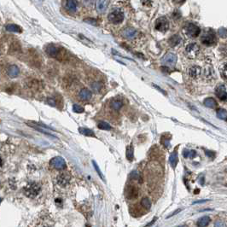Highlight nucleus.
<instances>
[{
	"label": "nucleus",
	"instance_id": "nucleus-1",
	"mask_svg": "<svg viewBox=\"0 0 227 227\" xmlns=\"http://www.w3.org/2000/svg\"><path fill=\"white\" fill-rule=\"evenodd\" d=\"M40 191H41V188H40L39 185H38L37 183H34V182H31L29 184H27L23 189L25 196H27L29 198H34L37 197L39 194Z\"/></svg>",
	"mask_w": 227,
	"mask_h": 227
},
{
	"label": "nucleus",
	"instance_id": "nucleus-2",
	"mask_svg": "<svg viewBox=\"0 0 227 227\" xmlns=\"http://www.w3.org/2000/svg\"><path fill=\"white\" fill-rule=\"evenodd\" d=\"M202 43L204 44L205 45H214L216 41V37H215L214 32L213 30L208 29L206 30L204 32L203 35H202Z\"/></svg>",
	"mask_w": 227,
	"mask_h": 227
},
{
	"label": "nucleus",
	"instance_id": "nucleus-3",
	"mask_svg": "<svg viewBox=\"0 0 227 227\" xmlns=\"http://www.w3.org/2000/svg\"><path fill=\"white\" fill-rule=\"evenodd\" d=\"M185 52H186V55L189 58L194 59V58L197 57L199 52H200V47L197 45V44H190L186 46Z\"/></svg>",
	"mask_w": 227,
	"mask_h": 227
},
{
	"label": "nucleus",
	"instance_id": "nucleus-4",
	"mask_svg": "<svg viewBox=\"0 0 227 227\" xmlns=\"http://www.w3.org/2000/svg\"><path fill=\"white\" fill-rule=\"evenodd\" d=\"M50 166H51L53 168L57 169V170H62L66 167V162L62 157L56 156V157H54L50 160Z\"/></svg>",
	"mask_w": 227,
	"mask_h": 227
},
{
	"label": "nucleus",
	"instance_id": "nucleus-5",
	"mask_svg": "<svg viewBox=\"0 0 227 227\" xmlns=\"http://www.w3.org/2000/svg\"><path fill=\"white\" fill-rule=\"evenodd\" d=\"M108 18L110 22H112L114 24H119L123 22L124 14L122 12L119 11V10H114V11H112L108 15Z\"/></svg>",
	"mask_w": 227,
	"mask_h": 227
},
{
	"label": "nucleus",
	"instance_id": "nucleus-6",
	"mask_svg": "<svg viewBox=\"0 0 227 227\" xmlns=\"http://www.w3.org/2000/svg\"><path fill=\"white\" fill-rule=\"evenodd\" d=\"M161 61H162V63L164 65L173 68L177 62V56L173 53H167V55H165L163 56Z\"/></svg>",
	"mask_w": 227,
	"mask_h": 227
},
{
	"label": "nucleus",
	"instance_id": "nucleus-7",
	"mask_svg": "<svg viewBox=\"0 0 227 227\" xmlns=\"http://www.w3.org/2000/svg\"><path fill=\"white\" fill-rule=\"evenodd\" d=\"M169 27V23L167 22V18L166 17H160L159 19H157L156 22H155V28L156 30L160 31L161 33H165L167 32Z\"/></svg>",
	"mask_w": 227,
	"mask_h": 227
},
{
	"label": "nucleus",
	"instance_id": "nucleus-8",
	"mask_svg": "<svg viewBox=\"0 0 227 227\" xmlns=\"http://www.w3.org/2000/svg\"><path fill=\"white\" fill-rule=\"evenodd\" d=\"M186 32L191 37H197L201 33V29L199 28V27H197V25H195V24L193 23H190L187 25Z\"/></svg>",
	"mask_w": 227,
	"mask_h": 227
},
{
	"label": "nucleus",
	"instance_id": "nucleus-9",
	"mask_svg": "<svg viewBox=\"0 0 227 227\" xmlns=\"http://www.w3.org/2000/svg\"><path fill=\"white\" fill-rule=\"evenodd\" d=\"M70 176L67 173H60L59 175L57 176L56 178V180H57V184L62 186V187H64L66 185H68L70 182Z\"/></svg>",
	"mask_w": 227,
	"mask_h": 227
},
{
	"label": "nucleus",
	"instance_id": "nucleus-10",
	"mask_svg": "<svg viewBox=\"0 0 227 227\" xmlns=\"http://www.w3.org/2000/svg\"><path fill=\"white\" fill-rule=\"evenodd\" d=\"M216 95L217 96L222 100V101H226L227 97L226 94V86L225 85H219L217 88H216Z\"/></svg>",
	"mask_w": 227,
	"mask_h": 227
},
{
	"label": "nucleus",
	"instance_id": "nucleus-11",
	"mask_svg": "<svg viewBox=\"0 0 227 227\" xmlns=\"http://www.w3.org/2000/svg\"><path fill=\"white\" fill-rule=\"evenodd\" d=\"M188 73H189V76L192 78L193 79H197L202 74V68L198 66H193L189 69Z\"/></svg>",
	"mask_w": 227,
	"mask_h": 227
},
{
	"label": "nucleus",
	"instance_id": "nucleus-12",
	"mask_svg": "<svg viewBox=\"0 0 227 227\" xmlns=\"http://www.w3.org/2000/svg\"><path fill=\"white\" fill-rule=\"evenodd\" d=\"M138 196V190L136 186L131 185L130 187L127 188L126 191V197H128L129 199H134Z\"/></svg>",
	"mask_w": 227,
	"mask_h": 227
},
{
	"label": "nucleus",
	"instance_id": "nucleus-13",
	"mask_svg": "<svg viewBox=\"0 0 227 227\" xmlns=\"http://www.w3.org/2000/svg\"><path fill=\"white\" fill-rule=\"evenodd\" d=\"M66 9L70 12H75L77 10L78 2L76 0H66Z\"/></svg>",
	"mask_w": 227,
	"mask_h": 227
},
{
	"label": "nucleus",
	"instance_id": "nucleus-14",
	"mask_svg": "<svg viewBox=\"0 0 227 227\" xmlns=\"http://www.w3.org/2000/svg\"><path fill=\"white\" fill-rule=\"evenodd\" d=\"M7 73H8V75L10 78H16L19 75V73H20V69H19V68H18L17 66L11 65L8 68Z\"/></svg>",
	"mask_w": 227,
	"mask_h": 227
},
{
	"label": "nucleus",
	"instance_id": "nucleus-15",
	"mask_svg": "<svg viewBox=\"0 0 227 227\" xmlns=\"http://www.w3.org/2000/svg\"><path fill=\"white\" fill-rule=\"evenodd\" d=\"M123 36L126 38V39H132L137 34V32L134 28L132 27H127L125 28L124 31H123Z\"/></svg>",
	"mask_w": 227,
	"mask_h": 227
},
{
	"label": "nucleus",
	"instance_id": "nucleus-16",
	"mask_svg": "<svg viewBox=\"0 0 227 227\" xmlns=\"http://www.w3.org/2000/svg\"><path fill=\"white\" fill-rule=\"evenodd\" d=\"M79 98L82 101H88V100H90L91 98V92L88 89L84 88V89L80 91V92L79 94Z\"/></svg>",
	"mask_w": 227,
	"mask_h": 227
},
{
	"label": "nucleus",
	"instance_id": "nucleus-17",
	"mask_svg": "<svg viewBox=\"0 0 227 227\" xmlns=\"http://www.w3.org/2000/svg\"><path fill=\"white\" fill-rule=\"evenodd\" d=\"M46 53L52 57H56L58 54V48L54 45H50L46 48Z\"/></svg>",
	"mask_w": 227,
	"mask_h": 227
},
{
	"label": "nucleus",
	"instance_id": "nucleus-18",
	"mask_svg": "<svg viewBox=\"0 0 227 227\" xmlns=\"http://www.w3.org/2000/svg\"><path fill=\"white\" fill-rule=\"evenodd\" d=\"M6 30L8 32H10V33H20L22 32V29L20 26H18L16 24H9L5 27Z\"/></svg>",
	"mask_w": 227,
	"mask_h": 227
},
{
	"label": "nucleus",
	"instance_id": "nucleus-19",
	"mask_svg": "<svg viewBox=\"0 0 227 227\" xmlns=\"http://www.w3.org/2000/svg\"><path fill=\"white\" fill-rule=\"evenodd\" d=\"M210 223V218L208 216H203L197 221V227H207Z\"/></svg>",
	"mask_w": 227,
	"mask_h": 227
},
{
	"label": "nucleus",
	"instance_id": "nucleus-20",
	"mask_svg": "<svg viewBox=\"0 0 227 227\" xmlns=\"http://www.w3.org/2000/svg\"><path fill=\"white\" fill-rule=\"evenodd\" d=\"M169 161H170V163L172 165V167L173 168H175L177 164H178V161H179V157H178V152L176 150H174L173 153L170 155V158H169Z\"/></svg>",
	"mask_w": 227,
	"mask_h": 227
},
{
	"label": "nucleus",
	"instance_id": "nucleus-21",
	"mask_svg": "<svg viewBox=\"0 0 227 227\" xmlns=\"http://www.w3.org/2000/svg\"><path fill=\"white\" fill-rule=\"evenodd\" d=\"M204 105L206 107L210 108H215L217 107V102L215 101L214 98L208 97V98H206L204 100Z\"/></svg>",
	"mask_w": 227,
	"mask_h": 227
},
{
	"label": "nucleus",
	"instance_id": "nucleus-22",
	"mask_svg": "<svg viewBox=\"0 0 227 227\" xmlns=\"http://www.w3.org/2000/svg\"><path fill=\"white\" fill-rule=\"evenodd\" d=\"M79 131L82 135L87 136V137H95L94 131H92V130H90V129H88V128H83V127H80V128H79Z\"/></svg>",
	"mask_w": 227,
	"mask_h": 227
},
{
	"label": "nucleus",
	"instance_id": "nucleus-23",
	"mask_svg": "<svg viewBox=\"0 0 227 227\" xmlns=\"http://www.w3.org/2000/svg\"><path fill=\"white\" fill-rule=\"evenodd\" d=\"M122 106H123V102L119 99H114L111 102V107L114 110H119Z\"/></svg>",
	"mask_w": 227,
	"mask_h": 227
},
{
	"label": "nucleus",
	"instance_id": "nucleus-24",
	"mask_svg": "<svg viewBox=\"0 0 227 227\" xmlns=\"http://www.w3.org/2000/svg\"><path fill=\"white\" fill-rule=\"evenodd\" d=\"M180 40H181V39H180V37L178 35H174L173 37H171L170 39H169V44H170V45L171 46H176V45H178L179 43H180Z\"/></svg>",
	"mask_w": 227,
	"mask_h": 227
},
{
	"label": "nucleus",
	"instance_id": "nucleus-25",
	"mask_svg": "<svg viewBox=\"0 0 227 227\" xmlns=\"http://www.w3.org/2000/svg\"><path fill=\"white\" fill-rule=\"evenodd\" d=\"M133 151H134V149H133V146L131 144L126 148L125 155H126V158H127L128 161H131L133 160Z\"/></svg>",
	"mask_w": 227,
	"mask_h": 227
},
{
	"label": "nucleus",
	"instance_id": "nucleus-26",
	"mask_svg": "<svg viewBox=\"0 0 227 227\" xmlns=\"http://www.w3.org/2000/svg\"><path fill=\"white\" fill-rule=\"evenodd\" d=\"M97 127L99 129H102V130H106V131H109L112 129L111 125H109L108 123L105 122V121H99L97 123Z\"/></svg>",
	"mask_w": 227,
	"mask_h": 227
},
{
	"label": "nucleus",
	"instance_id": "nucleus-27",
	"mask_svg": "<svg viewBox=\"0 0 227 227\" xmlns=\"http://www.w3.org/2000/svg\"><path fill=\"white\" fill-rule=\"evenodd\" d=\"M217 116L218 118H220L221 119H224V120H226L227 119V112L226 109H223V108H220L217 111Z\"/></svg>",
	"mask_w": 227,
	"mask_h": 227
},
{
	"label": "nucleus",
	"instance_id": "nucleus-28",
	"mask_svg": "<svg viewBox=\"0 0 227 227\" xmlns=\"http://www.w3.org/2000/svg\"><path fill=\"white\" fill-rule=\"evenodd\" d=\"M92 164H93V167H94V168L96 169V173H97V174H98V176L101 178L103 182H105V178H104L103 174H102V171L100 170V168H99V167H98V165L96 163L95 161H92Z\"/></svg>",
	"mask_w": 227,
	"mask_h": 227
},
{
	"label": "nucleus",
	"instance_id": "nucleus-29",
	"mask_svg": "<svg viewBox=\"0 0 227 227\" xmlns=\"http://www.w3.org/2000/svg\"><path fill=\"white\" fill-rule=\"evenodd\" d=\"M91 88H92V90H93L95 92H98V91L102 88V85L100 82L95 81L94 83L91 84Z\"/></svg>",
	"mask_w": 227,
	"mask_h": 227
},
{
	"label": "nucleus",
	"instance_id": "nucleus-30",
	"mask_svg": "<svg viewBox=\"0 0 227 227\" xmlns=\"http://www.w3.org/2000/svg\"><path fill=\"white\" fill-rule=\"evenodd\" d=\"M106 8V0H99L97 2V10L99 11H103Z\"/></svg>",
	"mask_w": 227,
	"mask_h": 227
},
{
	"label": "nucleus",
	"instance_id": "nucleus-31",
	"mask_svg": "<svg viewBox=\"0 0 227 227\" xmlns=\"http://www.w3.org/2000/svg\"><path fill=\"white\" fill-rule=\"evenodd\" d=\"M141 205L146 209H150V208H151V203H150V201L148 198H143V200L141 201Z\"/></svg>",
	"mask_w": 227,
	"mask_h": 227
},
{
	"label": "nucleus",
	"instance_id": "nucleus-32",
	"mask_svg": "<svg viewBox=\"0 0 227 227\" xmlns=\"http://www.w3.org/2000/svg\"><path fill=\"white\" fill-rule=\"evenodd\" d=\"M220 73L221 74H222V76L223 78L225 79H226V76H227V71H226V64L225 63L223 66H221L220 67Z\"/></svg>",
	"mask_w": 227,
	"mask_h": 227
},
{
	"label": "nucleus",
	"instance_id": "nucleus-33",
	"mask_svg": "<svg viewBox=\"0 0 227 227\" xmlns=\"http://www.w3.org/2000/svg\"><path fill=\"white\" fill-rule=\"evenodd\" d=\"M73 112H75V113H83L84 112V108L81 106H79V105H78V104H74L73 106Z\"/></svg>",
	"mask_w": 227,
	"mask_h": 227
},
{
	"label": "nucleus",
	"instance_id": "nucleus-34",
	"mask_svg": "<svg viewBox=\"0 0 227 227\" xmlns=\"http://www.w3.org/2000/svg\"><path fill=\"white\" fill-rule=\"evenodd\" d=\"M219 32H220V35L221 36V37H226V28H224V27H222L221 29L219 30Z\"/></svg>",
	"mask_w": 227,
	"mask_h": 227
},
{
	"label": "nucleus",
	"instance_id": "nucleus-35",
	"mask_svg": "<svg viewBox=\"0 0 227 227\" xmlns=\"http://www.w3.org/2000/svg\"><path fill=\"white\" fill-rule=\"evenodd\" d=\"M131 176L132 179H138V180H139V174L137 173V172H133V173H131Z\"/></svg>",
	"mask_w": 227,
	"mask_h": 227
},
{
	"label": "nucleus",
	"instance_id": "nucleus-36",
	"mask_svg": "<svg viewBox=\"0 0 227 227\" xmlns=\"http://www.w3.org/2000/svg\"><path fill=\"white\" fill-rule=\"evenodd\" d=\"M206 155L209 156L210 158H213L214 156V152H213V151H206Z\"/></svg>",
	"mask_w": 227,
	"mask_h": 227
},
{
	"label": "nucleus",
	"instance_id": "nucleus-37",
	"mask_svg": "<svg viewBox=\"0 0 227 227\" xmlns=\"http://www.w3.org/2000/svg\"><path fill=\"white\" fill-rule=\"evenodd\" d=\"M189 153H190V150H188V149H185V150H184V152H183V155H184V157H185V158H189Z\"/></svg>",
	"mask_w": 227,
	"mask_h": 227
},
{
	"label": "nucleus",
	"instance_id": "nucleus-38",
	"mask_svg": "<svg viewBox=\"0 0 227 227\" xmlns=\"http://www.w3.org/2000/svg\"><path fill=\"white\" fill-rule=\"evenodd\" d=\"M196 155V151L195 150H190L189 153V158H194V156Z\"/></svg>",
	"mask_w": 227,
	"mask_h": 227
},
{
	"label": "nucleus",
	"instance_id": "nucleus-39",
	"mask_svg": "<svg viewBox=\"0 0 227 227\" xmlns=\"http://www.w3.org/2000/svg\"><path fill=\"white\" fill-rule=\"evenodd\" d=\"M215 227H224V225L221 221H217L215 223Z\"/></svg>",
	"mask_w": 227,
	"mask_h": 227
},
{
	"label": "nucleus",
	"instance_id": "nucleus-40",
	"mask_svg": "<svg viewBox=\"0 0 227 227\" xmlns=\"http://www.w3.org/2000/svg\"><path fill=\"white\" fill-rule=\"evenodd\" d=\"M157 220V218H156V217H155V218H154V220H153L151 221V222H149V224H148V225H147V226H144V227H149V226H152V225H153V224H154V223H155V220Z\"/></svg>",
	"mask_w": 227,
	"mask_h": 227
},
{
	"label": "nucleus",
	"instance_id": "nucleus-41",
	"mask_svg": "<svg viewBox=\"0 0 227 227\" xmlns=\"http://www.w3.org/2000/svg\"><path fill=\"white\" fill-rule=\"evenodd\" d=\"M179 212H181V209H177V210H176L175 212H173V214H172L169 215V216H168L167 218H170V217H172V216H173V215L177 214H178V213H179Z\"/></svg>",
	"mask_w": 227,
	"mask_h": 227
},
{
	"label": "nucleus",
	"instance_id": "nucleus-42",
	"mask_svg": "<svg viewBox=\"0 0 227 227\" xmlns=\"http://www.w3.org/2000/svg\"><path fill=\"white\" fill-rule=\"evenodd\" d=\"M48 102L50 104V105H52V106H55L56 105V102L54 101L53 99H48Z\"/></svg>",
	"mask_w": 227,
	"mask_h": 227
},
{
	"label": "nucleus",
	"instance_id": "nucleus-43",
	"mask_svg": "<svg viewBox=\"0 0 227 227\" xmlns=\"http://www.w3.org/2000/svg\"><path fill=\"white\" fill-rule=\"evenodd\" d=\"M154 85V86H155V88H156V89H157V90H159V91H161V92H162V93H163V94H165V95H166V92H165V91H163V90H161V88H160V87H159V86H157V85Z\"/></svg>",
	"mask_w": 227,
	"mask_h": 227
},
{
	"label": "nucleus",
	"instance_id": "nucleus-44",
	"mask_svg": "<svg viewBox=\"0 0 227 227\" xmlns=\"http://www.w3.org/2000/svg\"><path fill=\"white\" fill-rule=\"evenodd\" d=\"M86 22H89V23H91V24H94V25H96V22H94V21H89L88 19H86V20H85Z\"/></svg>",
	"mask_w": 227,
	"mask_h": 227
},
{
	"label": "nucleus",
	"instance_id": "nucleus-45",
	"mask_svg": "<svg viewBox=\"0 0 227 227\" xmlns=\"http://www.w3.org/2000/svg\"><path fill=\"white\" fill-rule=\"evenodd\" d=\"M176 3H178V4H182V3H184L185 0H174Z\"/></svg>",
	"mask_w": 227,
	"mask_h": 227
},
{
	"label": "nucleus",
	"instance_id": "nucleus-46",
	"mask_svg": "<svg viewBox=\"0 0 227 227\" xmlns=\"http://www.w3.org/2000/svg\"><path fill=\"white\" fill-rule=\"evenodd\" d=\"M205 202H207V200H203V201H198V202H195V204L196 203H205Z\"/></svg>",
	"mask_w": 227,
	"mask_h": 227
},
{
	"label": "nucleus",
	"instance_id": "nucleus-47",
	"mask_svg": "<svg viewBox=\"0 0 227 227\" xmlns=\"http://www.w3.org/2000/svg\"><path fill=\"white\" fill-rule=\"evenodd\" d=\"M3 165V160H2V158H1V156H0V167Z\"/></svg>",
	"mask_w": 227,
	"mask_h": 227
},
{
	"label": "nucleus",
	"instance_id": "nucleus-48",
	"mask_svg": "<svg viewBox=\"0 0 227 227\" xmlns=\"http://www.w3.org/2000/svg\"><path fill=\"white\" fill-rule=\"evenodd\" d=\"M178 227H185V226H178Z\"/></svg>",
	"mask_w": 227,
	"mask_h": 227
},
{
	"label": "nucleus",
	"instance_id": "nucleus-49",
	"mask_svg": "<svg viewBox=\"0 0 227 227\" xmlns=\"http://www.w3.org/2000/svg\"><path fill=\"white\" fill-rule=\"evenodd\" d=\"M0 202H1V199H0Z\"/></svg>",
	"mask_w": 227,
	"mask_h": 227
}]
</instances>
